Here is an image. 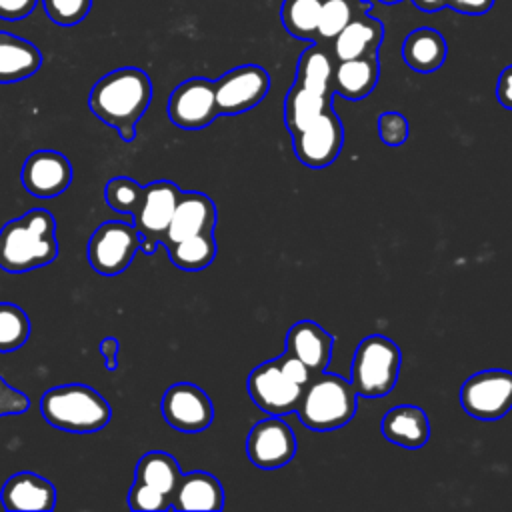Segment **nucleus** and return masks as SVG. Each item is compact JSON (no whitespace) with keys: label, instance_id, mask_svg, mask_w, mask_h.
<instances>
[{"label":"nucleus","instance_id":"obj_1","mask_svg":"<svg viewBox=\"0 0 512 512\" xmlns=\"http://www.w3.org/2000/svg\"><path fill=\"white\" fill-rule=\"evenodd\" d=\"M152 100L150 76L134 66H124L104 74L90 90V112L112 126L124 142L136 138V122L144 116Z\"/></svg>","mask_w":512,"mask_h":512},{"label":"nucleus","instance_id":"obj_2","mask_svg":"<svg viewBox=\"0 0 512 512\" xmlns=\"http://www.w3.org/2000/svg\"><path fill=\"white\" fill-rule=\"evenodd\" d=\"M58 256L56 220L48 210L32 208L0 228V268L24 274L54 262Z\"/></svg>","mask_w":512,"mask_h":512},{"label":"nucleus","instance_id":"obj_3","mask_svg":"<svg viewBox=\"0 0 512 512\" xmlns=\"http://www.w3.org/2000/svg\"><path fill=\"white\" fill-rule=\"evenodd\" d=\"M40 412L50 426L70 434H94L102 430L112 416L104 396L80 382L46 390L40 398Z\"/></svg>","mask_w":512,"mask_h":512},{"label":"nucleus","instance_id":"obj_4","mask_svg":"<svg viewBox=\"0 0 512 512\" xmlns=\"http://www.w3.org/2000/svg\"><path fill=\"white\" fill-rule=\"evenodd\" d=\"M358 394L350 380L328 374L326 370L312 376L304 386L298 402L300 422L318 432L334 430L348 424L356 412Z\"/></svg>","mask_w":512,"mask_h":512},{"label":"nucleus","instance_id":"obj_5","mask_svg":"<svg viewBox=\"0 0 512 512\" xmlns=\"http://www.w3.org/2000/svg\"><path fill=\"white\" fill-rule=\"evenodd\" d=\"M400 348L386 336H366L352 358L350 384L362 398L388 394L400 374Z\"/></svg>","mask_w":512,"mask_h":512},{"label":"nucleus","instance_id":"obj_6","mask_svg":"<svg viewBox=\"0 0 512 512\" xmlns=\"http://www.w3.org/2000/svg\"><path fill=\"white\" fill-rule=\"evenodd\" d=\"M180 466L168 452H146L134 472V482L128 490V508L136 512H162L172 504V494L180 482Z\"/></svg>","mask_w":512,"mask_h":512},{"label":"nucleus","instance_id":"obj_7","mask_svg":"<svg viewBox=\"0 0 512 512\" xmlns=\"http://www.w3.org/2000/svg\"><path fill=\"white\" fill-rule=\"evenodd\" d=\"M140 250V234L132 222L106 220L88 240V262L100 276H118Z\"/></svg>","mask_w":512,"mask_h":512},{"label":"nucleus","instance_id":"obj_8","mask_svg":"<svg viewBox=\"0 0 512 512\" xmlns=\"http://www.w3.org/2000/svg\"><path fill=\"white\" fill-rule=\"evenodd\" d=\"M180 194L182 190L170 180H154L144 186V196L132 216V224L140 234V250L146 254H152L162 242Z\"/></svg>","mask_w":512,"mask_h":512},{"label":"nucleus","instance_id":"obj_9","mask_svg":"<svg viewBox=\"0 0 512 512\" xmlns=\"http://www.w3.org/2000/svg\"><path fill=\"white\" fill-rule=\"evenodd\" d=\"M466 414L478 420H498L512 408V372L484 370L470 376L460 390Z\"/></svg>","mask_w":512,"mask_h":512},{"label":"nucleus","instance_id":"obj_10","mask_svg":"<svg viewBox=\"0 0 512 512\" xmlns=\"http://www.w3.org/2000/svg\"><path fill=\"white\" fill-rule=\"evenodd\" d=\"M270 90V76L262 66L244 64L214 80L218 114H242L264 100Z\"/></svg>","mask_w":512,"mask_h":512},{"label":"nucleus","instance_id":"obj_11","mask_svg":"<svg viewBox=\"0 0 512 512\" xmlns=\"http://www.w3.org/2000/svg\"><path fill=\"white\" fill-rule=\"evenodd\" d=\"M218 114L214 82L208 78H188L178 84L168 98V118L182 130H202Z\"/></svg>","mask_w":512,"mask_h":512},{"label":"nucleus","instance_id":"obj_12","mask_svg":"<svg viewBox=\"0 0 512 512\" xmlns=\"http://www.w3.org/2000/svg\"><path fill=\"white\" fill-rule=\"evenodd\" d=\"M302 392L304 388L282 372L278 358L258 364L248 376L250 398L260 410L272 416H282L296 410Z\"/></svg>","mask_w":512,"mask_h":512},{"label":"nucleus","instance_id":"obj_13","mask_svg":"<svg viewBox=\"0 0 512 512\" xmlns=\"http://www.w3.org/2000/svg\"><path fill=\"white\" fill-rule=\"evenodd\" d=\"M162 416L178 432L198 434L212 424L214 406L208 394L190 382L172 384L162 396Z\"/></svg>","mask_w":512,"mask_h":512},{"label":"nucleus","instance_id":"obj_14","mask_svg":"<svg viewBox=\"0 0 512 512\" xmlns=\"http://www.w3.org/2000/svg\"><path fill=\"white\" fill-rule=\"evenodd\" d=\"M246 454L258 468H282L296 454V436L280 416L270 414L248 432Z\"/></svg>","mask_w":512,"mask_h":512},{"label":"nucleus","instance_id":"obj_15","mask_svg":"<svg viewBox=\"0 0 512 512\" xmlns=\"http://www.w3.org/2000/svg\"><path fill=\"white\" fill-rule=\"evenodd\" d=\"M298 160L310 168H324L336 160L344 142V128L332 108L322 112L310 126L292 136Z\"/></svg>","mask_w":512,"mask_h":512},{"label":"nucleus","instance_id":"obj_16","mask_svg":"<svg viewBox=\"0 0 512 512\" xmlns=\"http://www.w3.org/2000/svg\"><path fill=\"white\" fill-rule=\"evenodd\" d=\"M22 186L36 198H56L72 182L70 160L56 150H36L22 166Z\"/></svg>","mask_w":512,"mask_h":512},{"label":"nucleus","instance_id":"obj_17","mask_svg":"<svg viewBox=\"0 0 512 512\" xmlns=\"http://www.w3.org/2000/svg\"><path fill=\"white\" fill-rule=\"evenodd\" d=\"M216 226V206L202 192H182L174 208L170 226L162 238V246L196 236L214 232Z\"/></svg>","mask_w":512,"mask_h":512},{"label":"nucleus","instance_id":"obj_18","mask_svg":"<svg viewBox=\"0 0 512 512\" xmlns=\"http://www.w3.org/2000/svg\"><path fill=\"white\" fill-rule=\"evenodd\" d=\"M0 502L10 512H50L56 506V488L36 472H16L4 482Z\"/></svg>","mask_w":512,"mask_h":512},{"label":"nucleus","instance_id":"obj_19","mask_svg":"<svg viewBox=\"0 0 512 512\" xmlns=\"http://www.w3.org/2000/svg\"><path fill=\"white\" fill-rule=\"evenodd\" d=\"M334 338L314 320L296 322L286 334V352L302 360L316 376L330 364Z\"/></svg>","mask_w":512,"mask_h":512},{"label":"nucleus","instance_id":"obj_20","mask_svg":"<svg viewBox=\"0 0 512 512\" xmlns=\"http://www.w3.org/2000/svg\"><path fill=\"white\" fill-rule=\"evenodd\" d=\"M174 510H206L216 512L224 508V488L220 480L208 472L194 470L180 476L172 494Z\"/></svg>","mask_w":512,"mask_h":512},{"label":"nucleus","instance_id":"obj_21","mask_svg":"<svg viewBox=\"0 0 512 512\" xmlns=\"http://www.w3.org/2000/svg\"><path fill=\"white\" fill-rule=\"evenodd\" d=\"M384 40V26L378 18L360 14L334 36V56L336 60H350L358 56L378 54Z\"/></svg>","mask_w":512,"mask_h":512},{"label":"nucleus","instance_id":"obj_22","mask_svg":"<svg viewBox=\"0 0 512 512\" xmlns=\"http://www.w3.org/2000/svg\"><path fill=\"white\" fill-rule=\"evenodd\" d=\"M382 434L386 436V440L402 448H408V450L422 448L430 438L428 416L418 406H410V404L396 406L388 410L386 416L382 418Z\"/></svg>","mask_w":512,"mask_h":512},{"label":"nucleus","instance_id":"obj_23","mask_svg":"<svg viewBox=\"0 0 512 512\" xmlns=\"http://www.w3.org/2000/svg\"><path fill=\"white\" fill-rule=\"evenodd\" d=\"M378 76H380V64L376 54L338 60V64L334 66L332 90H336L348 100H362L374 90Z\"/></svg>","mask_w":512,"mask_h":512},{"label":"nucleus","instance_id":"obj_24","mask_svg":"<svg viewBox=\"0 0 512 512\" xmlns=\"http://www.w3.org/2000/svg\"><path fill=\"white\" fill-rule=\"evenodd\" d=\"M42 66L40 50L10 32H0V84H12L30 78Z\"/></svg>","mask_w":512,"mask_h":512},{"label":"nucleus","instance_id":"obj_25","mask_svg":"<svg viewBox=\"0 0 512 512\" xmlns=\"http://www.w3.org/2000/svg\"><path fill=\"white\" fill-rule=\"evenodd\" d=\"M446 54H448L446 40L434 28H416L404 38V44H402L404 62L420 74L438 70L444 64Z\"/></svg>","mask_w":512,"mask_h":512},{"label":"nucleus","instance_id":"obj_26","mask_svg":"<svg viewBox=\"0 0 512 512\" xmlns=\"http://www.w3.org/2000/svg\"><path fill=\"white\" fill-rule=\"evenodd\" d=\"M330 106V96L318 94L314 90H308L300 84H292V88L286 94L284 102V120L288 126V132L294 136L302 132L306 126H310L322 112H326Z\"/></svg>","mask_w":512,"mask_h":512},{"label":"nucleus","instance_id":"obj_27","mask_svg":"<svg viewBox=\"0 0 512 512\" xmlns=\"http://www.w3.org/2000/svg\"><path fill=\"white\" fill-rule=\"evenodd\" d=\"M332 78H334V64L330 54L318 46H308L296 66V84L314 90L318 94H332Z\"/></svg>","mask_w":512,"mask_h":512},{"label":"nucleus","instance_id":"obj_28","mask_svg":"<svg viewBox=\"0 0 512 512\" xmlns=\"http://www.w3.org/2000/svg\"><path fill=\"white\" fill-rule=\"evenodd\" d=\"M168 250L170 262L182 270H202L212 264L216 256V240L212 232L196 234L164 246Z\"/></svg>","mask_w":512,"mask_h":512},{"label":"nucleus","instance_id":"obj_29","mask_svg":"<svg viewBox=\"0 0 512 512\" xmlns=\"http://www.w3.org/2000/svg\"><path fill=\"white\" fill-rule=\"evenodd\" d=\"M322 0H284L280 18L286 32L298 40H312L318 30Z\"/></svg>","mask_w":512,"mask_h":512},{"label":"nucleus","instance_id":"obj_30","mask_svg":"<svg viewBox=\"0 0 512 512\" xmlns=\"http://www.w3.org/2000/svg\"><path fill=\"white\" fill-rule=\"evenodd\" d=\"M28 336H30L28 314L12 302H0V354L16 352L26 344Z\"/></svg>","mask_w":512,"mask_h":512},{"label":"nucleus","instance_id":"obj_31","mask_svg":"<svg viewBox=\"0 0 512 512\" xmlns=\"http://www.w3.org/2000/svg\"><path fill=\"white\" fill-rule=\"evenodd\" d=\"M144 196V186H140L136 180L128 176H116L110 178L104 186V198L106 204L122 214L134 216Z\"/></svg>","mask_w":512,"mask_h":512},{"label":"nucleus","instance_id":"obj_32","mask_svg":"<svg viewBox=\"0 0 512 512\" xmlns=\"http://www.w3.org/2000/svg\"><path fill=\"white\" fill-rule=\"evenodd\" d=\"M352 16L354 8L350 0H322L316 34L322 40H334V36L352 20Z\"/></svg>","mask_w":512,"mask_h":512},{"label":"nucleus","instance_id":"obj_33","mask_svg":"<svg viewBox=\"0 0 512 512\" xmlns=\"http://www.w3.org/2000/svg\"><path fill=\"white\" fill-rule=\"evenodd\" d=\"M42 4L46 16L58 26L80 24L92 8V0H42Z\"/></svg>","mask_w":512,"mask_h":512},{"label":"nucleus","instance_id":"obj_34","mask_svg":"<svg viewBox=\"0 0 512 512\" xmlns=\"http://www.w3.org/2000/svg\"><path fill=\"white\" fill-rule=\"evenodd\" d=\"M410 124L400 112H382L378 116V136L386 146H402L408 138Z\"/></svg>","mask_w":512,"mask_h":512},{"label":"nucleus","instance_id":"obj_35","mask_svg":"<svg viewBox=\"0 0 512 512\" xmlns=\"http://www.w3.org/2000/svg\"><path fill=\"white\" fill-rule=\"evenodd\" d=\"M30 408V400L24 392L12 388L2 376H0V416H14L24 414Z\"/></svg>","mask_w":512,"mask_h":512},{"label":"nucleus","instance_id":"obj_36","mask_svg":"<svg viewBox=\"0 0 512 512\" xmlns=\"http://www.w3.org/2000/svg\"><path fill=\"white\" fill-rule=\"evenodd\" d=\"M278 362H280V368H282V372L292 380V382H296L298 386H306L308 382H310V378L314 376L312 372H310V368L302 362V360H298L296 356H292V354H284V356H280L278 358Z\"/></svg>","mask_w":512,"mask_h":512},{"label":"nucleus","instance_id":"obj_37","mask_svg":"<svg viewBox=\"0 0 512 512\" xmlns=\"http://www.w3.org/2000/svg\"><path fill=\"white\" fill-rule=\"evenodd\" d=\"M38 0H0V18L2 20H22L34 8Z\"/></svg>","mask_w":512,"mask_h":512},{"label":"nucleus","instance_id":"obj_38","mask_svg":"<svg viewBox=\"0 0 512 512\" xmlns=\"http://www.w3.org/2000/svg\"><path fill=\"white\" fill-rule=\"evenodd\" d=\"M496 0H446V6L468 16H480L492 10Z\"/></svg>","mask_w":512,"mask_h":512},{"label":"nucleus","instance_id":"obj_39","mask_svg":"<svg viewBox=\"0 0 512 512\" xmlns=\"http://www.w3.org/2000/svg\"><path fill=\"white\" fill-rule=\"evenodd\" d=\"M98 350L104 358L106 370L108 372H116L118 370V350H120V342L114 336H104L98 344Z\"/></svg>","mask_w":512,"mask_h":512},{"label":"nucleus","instance_id":"obj_40","mask_svg":"<svg viewBox=\"0 0 512 512\" xmlns=\"http://www.w3.org/2000/svg\"><path fill=\"white\" fill-rule=\"evenodd\" d=\"M496 96L502 106L512 110V66H508L500 72L498 84H496Z\"/></svg>","mask_w":512,"mask_h":512},{"label":"nucleus","instance_id":"obj_41","mask_svg":"<svg viewBox=\"0 0 512 512\" xmlns=\"http://www.w3.org/2000/svg\"><path fill=\"white\" fill-rule=\"evenodd\" d=\"M412 2L422 12H436L446 8V0H412Z\"/></svg>","mask_w":512,"mask_h":512},{"label":"nucleus","instance_id":"obj_42","mask_svg":"<svg viewBox=\"0 0 512 512\" xmlns=\"http://www.w3.org/2000/svg\"><path fill=\"white\" fill-rule=\"evenodd\" d=\"M380 2H384V4H396V2H400V0H380Z\"/></svg>","mask_w":512,"mask_h":512}]
</instances>
